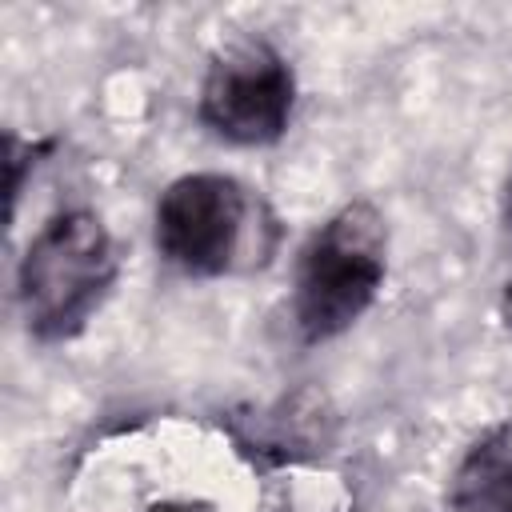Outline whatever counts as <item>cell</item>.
Here are the masks:
<instances>
[{
  "label": "cell",
  "mask_w": 512,
  "mask_h": 512,
  "mask_svg": "<svg viewBox=\"0 0 512 512\" xmlns=\"http://www.w3.org/2000/svg\"><path fill=\"white\" fill-rule=\"evenodd\" d=\"M120 276V252L92 208H64L28 240L16 268V304L28 336L64 344L88 328Z\"/></svg>",
  "instance_id": "6da1fadb"
},
{
  "label": "cell",
  "mask_w": 512,
  "mask_h": 512,
  "mask_svg": "<svg viewBox=\"0 0 512 512\" xmlns=\"http://www.w3.org/2000/svg\"><path fill=\"white\" fill-rule=\"evenodd\" d=\"M388 276V224L368 200L336 208L300 248L292 320L304 344L348 332L380 296Z\"/></svg>",
  "instance_id": "7a4b0ae2"
},
{
  "label": "cell",
  "mask_w": 512,
  "mask_h": 512,
  "mask_svg": "<svg viewBox=\"0 0 512 512\" xmlns=\"http://www.w3.org/2000/svg\"><path fill=\"white\" fill-rule=\"evenodd\" d=\"M260 228V200L228 172H184L156 200V248L196 280L248 268Z\"/></svg>",
  "instance_id": "3957f363"
},
{
  "label": "cell",
  "mask_w": 512,
  "mask_h": 512,
  "mask_svg": "<svg viewBox=\"0 0 512 512\" xmlns=\"http://www.w3.org/2000/svg\"><path fill=\"white\" fill-rule=\"evenodd\" d=\"M296 104V76L268 40L224 44L200 80L196 116L200 124L240 148L276 144L288 132Z\"/></svg>",
  "instance_id": "277c9868"
},
{
  "label": "cell",
  "mask_w": 512,
  "mask_h": 512,
  "mask_svg": "<svg viewBox=\"0 0 512 512\" xmlns=\"http://www.w3.org/2000/svg\"><path fill=\"white\" fill-rule=\"evenodd\" d=\"M448 512H512V424L484 432L448 480Z\"/></svg>",
  "instance_id": "5b68a950"
},
{
  "label": "cell",
  "mask_w": 512,
  "mask_h": 512,
  "mask_svg": "<svg viewBox=\"0 0 512 512\" xmlns=\"http://www.w3.org/2000/svg\"><path fill=\"white\" fill-rule=\"evenodd\" d=\"M144 512H212V508L192 504V500H160V504H148Z\"/></svg>",
  "instance_id": "8992f818"
},
{
  "label": "cell",
  "mask_w": 512,
  "mask_h": 512,
  "mask_svg": "<svg viewBox=\"0 0 512 512\" xmlns=\"http://www.w3.org/2000/svg\"><path fill=\"white\" fill-rule=\"evenodd\" d=\"M500 312H504V324L512 328V280H508V288H504V300H500Z\"/></svg>",
  "instance_id": "52a82bcc"
},
{
  "label": "cell",
  "mask_w": 512,
  "mask_h": 512,
  "mask_svg": "<svg viewBox=\"0 0 512 512\" xmlns=\"http://www.w3.org/2000/svg\"><path fill=\"white\" fill-rule=\"evenodd\" d=\"M508 216H512V200H508Z\"/></svg>",
  "instance_id": "ba28073f"
}]
</instances>
